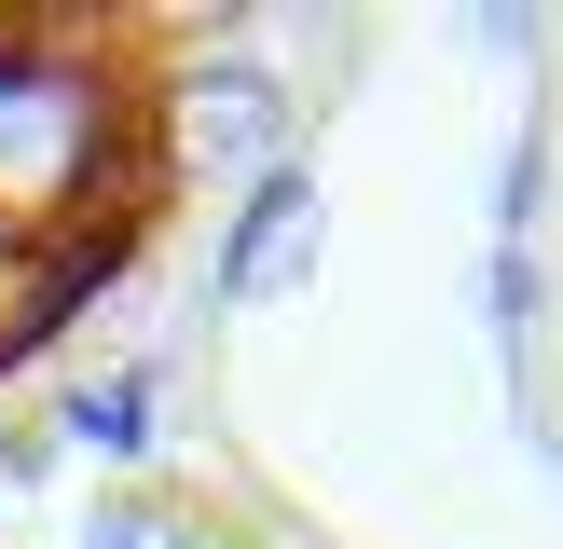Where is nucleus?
I'll return each instance as SVG.
<instances>
[{
    "instance_id": "obj_1",
    "label": "nucleus",
    "mask_w": 563,
    "mask_h": 549,
    "mask_svg": "<svg viewBox=\"0 0 563 549\" xmlns=\"http://www.w3.org/2000/svg\"><path fill=\"white\" fill-rule=\"evenodd\" d=\"M97 137H110L97 82H82V69H55L42 42H14V27H0V247H27V234L55 247V234L82 220Z\"/></svg>"
},
{
    "instance_id": "obj_2",
    "label": "nucleus",
    "mask_w": 563,
    "mask_h": 549,
    "mask_svg": "<svg viewBox=\"0 0 563 549\" xmlns=\"http://www.w3.org/2000/svg\"><path fill=\"white\" fill-rule=\"evenodd\" d=\"M165 152H179L192 179H247L262 192L275 165H289V82H275L262 55H192L179 97H165Z\"/></svg>"
},
{
    "instance_id": "obj_3",
    "label": "nucleus",
    "mask_w": 563,
    "mask_h": 549,
    "mask_svg": "<svg viewBox=\"0 0 563 549\" xmlns=\"http://www.w3.org/2000/svg\"><path fill=\"white\" fill-rule=\"evenodd\" d=\"M317 247H330V192H317V165H275V179L220 220V302H234V316H247V302H302Z\"/></svg>"
},
{
    "instance_id": "obj_4",
    "label": "nucleus",
    "mask_w": 563,
    "mask_h": 549,
    "mask_svg": "<svg viewBox=\"0 0 563 549\" xmlns=\"http://www.w3.org/2000/svg\"><path fill=\"white\" fill-rule=\"evenodd\" d=\"M152 426H165V371H152V357H137V371H97V384H69V439H82V453L137 467V453H152Z\"/></svg>"
},
{
    "instance_id": "obj_5",
    "label": "nucleus",
    "mask_w": 563,
    "mask_h": 549,
    "mask_svg": "<svg viewBox=\"0 0 563 549\" xmlns=\"http://www.w3.org/2000/svg\"><path fill=\"white\" fill-rule=\"evenodd\" d=\"M495 329H509V344L537 329V261H522V247H495Z\"/></svg>"
}]
</instances>
